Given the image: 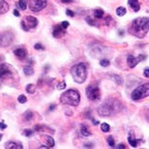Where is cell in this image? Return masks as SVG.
<instances>
[{
	"instance_id": "6da1fadb",
	"label": "cell",
	"mask_w": 149,
	"mask_h": 149,
	"mask_svg": "<svg viewBox=\"0 0 149 149\" xmlns=\"http://www.w3.org/2000/svg\"><path fill=\"white\" fill-rule=\"evenodd\" d=\"M129 31L133 36L136 38H144L149 31V17H138L134 19Z\"/></svg>"
},
{
	"instance_id": "7a4b0ae2",
	"label": "cell",
	"mask_w": 149,
	"mask_h": 149,
	"mask_svg": "<svg viewBox=\"0 0 149 149\" xmlns=\"http://www.w3.org/2000/svg\"><path fill=\"white\" fill-rule=\"evenodd\" d=\"M121 104L115 99H108L98 108V113L101 116H111L121 111Z\"/></svg>"
},
{
	"instance_id": "3957f363",
	"label": "cell",
	"mask_w": 149,
	"mask_h": 149,
	"mask_svg": "<svg viewBox=\"0 0 149 149\" xmlns=\"http://www.w3.org/2000/svg\"><path fill=\"white\" fill-rule=\"evenodd\" d=\"M80 102V95L77 90L74 89H69L64 92L60 97V103L63 105H68L72 107L79 106Z\"/></svg>"
},
{
	"instance_id": "277c9868",
	"label": "cell",
	"mask_w": 149,
	"mask_h": 149,
	"mask_svg": "<svg viewBox=\"0 0 149 149\" xmlns=\"http://www.w3.org/2000/svg\"><path fill=\"white\" fill-rule=\"evenodd\" d=\"M71 74L77 83H83L87 77V69L83 63L76 64L71 68Z\"/></svg>"
},
{
	"instance_id": "5b68a950",
	"label": "cell",
	"mask_w": 149,
	"mask_h": 149,
	"mask_svg": "<svg viewBox=\"0 0 149 149\" xmlns=\"http://www.w3.org/2000/svg\"><path fill=\"white\" fill-rule=\"evenodd\" d=\"M149 96V82L139 85L132 92V99L138 101Z\"/></svg>"
},
{
	"instance_id": "8992f818",
	"label": "cell",
	"mask_w": 149,
	"mask_h": 149,
	"mask_svg": "<svg viewBox=\"0 0 149 149\" xmlns=\"http://www.w3.org/2000/svg\"><path fill=\"white\" fill-rule=\"evenodd\" d=\"M27 4L28 8L32 12L37 13V12H40L47 7V0H27Z\"/></svg>"
},
{
	"instance_id": "52a82bcc",
	"label": "cell",
	"mask_w": 149,
	"mask_h": 149,
	"mask_svg": "<svg viewBox=\"0 0 149 149\" xmlns=\"http://www.w3.org/2000/svg\"><path fill=\"white\" fill-rule=\"evenodd\" d=\"M86 96L90 101H97L100 99L101 97V92L100 88L97 84H92L89 85L86 88Z\"/></svg>"
},
{
	"instance_id": "ba28073f",
	"label": "cell",
	"mask_w": 149,
	"mask_h": 149,
	"mask_svg": "<svg viewBox=\"0 0 149 149\" xmlns=\"http://www.w3.org/2000/svg\"><path fill=\"white\" fill-rule=\"evenodd\" d=\"M38 25V19L34 17H25L22 22V27L24 31H28L29 29H33Z\"/></svg>"
},
{
	"instance_id": "9c48e42d",
	"label": "cell",
	"mask_w": 149,
	"mask_h": 149,
	"mask_svg": "<svg viewBox=\"0 0 149 149\" xmlns=\"http://www.w3.org/2000/svg\"><path fill=\"white\" fill-rule=\"evenodd\" d=\"M14 35L11 32H4L0 34V46L1 47H8L13 43Z\"/></svg>"
},
{
	"instance_id": "30bf717a",
	"label": "cell",
	"mask_w": 149,
	"mask_h": 149,
	"mask_svg": "<svg viewBox=\"0 0 149 149\" xmlns=\"http://www.w3.org/2000/svg\"><path fill=\"white\" fill-rule=\"evenodd\" d=\"M13 76L11 68L7 64H0V79H6Z\"/></svg>"
},
{
	"instance_id": "8fae6325",
	"label": "cell",
	"mask_w": 149,
	"mask_h": 149,
	"mask_svg": "<svg viewBox=\"0 0 149 149\" xmlns=\"http://www.w3.org/2000/svg\"><path fill=\"white\" fill-rule=\"evenodd\" d=\"M143 59H145L144 55H139L138 57H135L134 55H129L127 58V62H128V65H129L130 68H135L136 65H138L141 61L143 60Z\"/></svg>"
},
{
	"instance_id": "7c38bea8",
	"label": "cell",
	"mask_w": 149,
	"mask_h": 149,
	"mask_svg": "<svg viewBox=\"0 0 149 149\" xmlns=\"http://www.w3.org/2000/svg\"><path fill=\"white\" fill-rule=\"evenodd\" d=\"M64 34H65V29L62 27L61 25H55L54 26V28H53V31H52L53 37L59 38V37L63 36Z\"/></svg>"
},
{
	"instance_id": "4fadbf2b",
	"label": "cell",
	"mask_w": 149,
	"mask_h": 149,
	"mask_svg": "<svg viewBox=\"0 0 149 149\" xmlns=\"http://www.w3.org/2000/svg\"><path fill=\"white\" fill-rule=\"evenodd\" d=\"M128 4L134 12H139L141 9V4L139 0H128Z\"/></svg>"
},
{
	"instance_id": "5bb4252c",
	"label": "cell",
	"mask_w": 149,
	"mask_h": 149,
	"mask_svg": "<svg viewBox=\"0 0 149 149\" xmlns=\"http://www.w3.org/2000/svg\"><path fill=\"white\" fill-rule=\"evenodd\" d=\"M9 9H10V7H9L8 3L5 0H0V15L7 13Z\"/></svg>"
},
{
	"instance_id": "9a60e30c",
	"label": "cell",
	"mask_w": 149,
	"mask_h": 149,
	"mask_svg": "<svg viewBox=\"0 0 149 149\" xmlns=\"http://www.w3.org/2000/svg\"><path fill=\"white\" fill-rule=\"evenodd\" d=\"M5 148H7V149H22V145L17 143V142L8 141L5 143Z\"/></svg>"
},
{
	"instance_id": "2e32d148",
	"label": "cell",
	"mask_w": 149,
	"mask_h": 149,
	"mask_svg": "<svg viewBox=\"0 0 149 149\" xmlns=\"http://www.w3.org/2000/svg\"><path fill=\"white\" fill-rule=\"evenodd\" d=\"M128 141H129V143L131 146L133 147H136L138 146V139L135 138V136H134V134L131 133L129 136H128Z\"/></svg>"
},
{
	"instance_id": "e0dca14e",
	"label": "cell",
	"mask_w": 149,
	"mask_h": 149,
	"mask_svg": "<svg viewBox=\"0 0 149 149\" xmlns=\"http://www.w3.org/2000/svg\"><path fill=\"white\" fill-rule=\"evenodd\" d=\"M15 55L17 56V57H19L20 59H22V58H24L25 56H26V52L23 49H15Z\"/></svg>"
},
{
	"instance_id": "ac0fdd59",
	"label": "cell",
	"mask_w": 149,
	"mask_h": 149,
	"mask_svg": "<svg viewBox=\"0 0 149 149\" xmlns=\"http://www.w3.org/2000/svg\"><path fill=\"white\" fill-rule=\"evenodd\" d=\"M44 139H45V141H47V145L49 148H53V147H54V141H53V139L52 138V136H44Z\"/></svg>"
},
{
	"instance_id": "d6986e66",
	"label": "cell",
	"mask_w": 149,
	"mask_h": 149,
	"mask_svg": "<svg viewBox=\"0 0 149 149\" xmlns=\"http://www.w3.org/2000/svg\"><path fill=\"white\" fill-rule=\"evenodd\" d=\"M80 134H81L82 136H89L91 135L90 131H88L87 127H86L85 125H82V126L80 127Z\"/></svg>"
},
{
	"instance_id": "ffe728a7",
	"label": "cell",
	"mask_w": 149,
	"mask_h": 149,
	"mask_svg": "<svg viewBox=\"0 0 149 149\" xmlns=\"http://www.w3.org/2000/svg\"><path fill=\"white\" fill-rule=\"evenodd\" d=\"M23 73H24L25 76H32L34 73V70L33 68H32L31 66H25L24 68H23Z\"/></svg>"
},
{
	"instance_id": "44dd1931",
	"label": "cell",
	"mask_w": 149,
	"mask_h": 149,
	"mask_svg": "<svg viewBox=\"0 0 149 149\" xmlns=\"http://www.w3.org/2000/svg\"><path fill=\"white\" fill-rule=\"evenodd\" d=\"M126 13H127V10H126V8H124V7H118L116 9V15H117L118 17H123L126 15Z\"/></svg>"
},
{
	"instance_id": "7402d4cb",
	"label": "cell",
	"mask_w": 149,
	"mask_h": 149,
	"mask_svg": "<svg viewBox=\"0 0 149 149\" xmlns=\"http://www.w3.org/2000/svg\"><path fill=\"white\" fill-rule=\"evenodd\" d=\"M94 15H95V17H97V19H102L105 13H104V11L102 9H97V10H95Z\"/></svg>"
},
{
	"instance_id": "603a6c76",
	"label": "cell",
	"mask_w": 149,
	"mask_h": 149,
	"mask_svg": "<svg viewBox=\"0 0 149 149\" xmlns=\"http://www.w3.org/2000/svg\"><path fill=\"white\" fill-rule=\"evenodd\" d=\"M35 89H36V86L34 84H32V83L26 86V91H27V93H30V94L35 93Z\"/></svg>"
},
{
	"instance_id": "cb8c5ba5",
	"label": "cell",
	"mask_w": 149,
	"mask_h": 149,
	"mask_svg": "<svg viewBox=\"0 0 149 149\" xmlns=\"http://www.w3.org/2000/svg\"><path fill=\"white\" fill-rule=\"evenodd\" d=\"M19 6L22 10H25V9L27 8V1H26V0H19Z\"/></svg>"
},
{
	"instance_id": "d4e9b609",
	"label": "cell",
	"mask_w": 149,
	"mask_h": 149,
	"mask_svg": "<svg viewBox=\"0 0 149 149\" xmlns=\"http://www.w3.org/2000/svg\"><path fill=\"white\" fill-rule=\"evenodd\" d=\"M101 130H102L104 133H108V132H109V130H111V127H109V124L103 123L101 125Z\"/></svg>"
},
{
	"instance_id": "484cf974",
	"label": "cell",
	"mask_w": 149,
	"mask_h": 149,
	"mask_svg": "<svg viewBox=\"0 0 149 149\" xmlns=\"http://www.w3.org/2000/svg\"><path fill=\"white\" fill-rule=\"evenodd\" d=\"M107 141H108L109 145L111 148H114L115 147V142H114V139H113L112 136H109V138L107 139Z\"/></svg>"
},
{
	"instance_id": "4316f807",
	"label": "cell",
	"mask_w": 149,
	"mask_h": 149,
	"mask_svg": "<svg viewBox=\"0 0 149 149\" xmlns=\"http://www.w3.org/2000/svg\"><path fill=\"white\" fill-rule=\"evenodd\" d=\"M100 64H101V66H103V67H108L109 66L111 62H109V59H102V60L100 61Z\"/></svg>"
},
{
	"instance_id": "83f0119b",
	"label": "cell",
	"mask_w": 149,
	"mask_h": 149,
	"mask_svg": "<svg viewBox=\"0 0 149 149\" xmlns=\"http://www.w3.org/2000/svg\"><path fill=\"white\" fill-rule=\"evenodd\" d=\"M66 88V82L64 81H61V82H59L58 84H57V89L58 90H63V89Z\"/></svg>"
},
{
	"instance_id": "f1b7e54d",
	"label": "cell",
	"mask_w": 149,
	"mask_h": 149,
	"mask_svg": "<svg viewBox=\"0 0 149 149\" xmlns=\"http://www.w3.org/2000/svg\"><path fill=\"white\" fill-rule=\"evenodd\" d=\"M17 100H19V102L20 104H25L26 102H27V98H26L24 95H20Z\"/></svg>"
},
{
	"instance_id": "f546056e",
	"label": "cell",
	"mask_w": 149,
	"mask_h": 149,
	"mask_svg": "<svg viewBox=\"0 0 149 149\" xmlns=\"http://www.w3.org/2000/svg\"><path fill=\"white\" fill-rule=\"evenodd\" d=\"M33 117V113H32L31 111H26L24 113V118L25 120H30V119Z\"/></svg>"
},
{
	"instance_id": "4dcf8cb0",
	"label": "cell",
	"mask_w": 149,
	"mask_h": 149,
	"mask_svg": "<svg viewBox=\"0 0 149 149\" xmlns=\"http://www.w3.org/2000/svg\"><path fill=\"white\" fill-rule=\"evenodd\" d=\"M33 131H32V130H24V133H23V134H24V136H31L32 135H33Z\"/></svg>"
},
{
	"instance_id": "1f68e13d",
	"label": "cell",
	"mask_w": 149,
	"mask_h": 149,
	"mask_svg": "<svg viewBox=\"0 0 149 149\" xmlns=\"http://www.w3.org/2000/svg\"><path fill=\"white\" fill-rule=\"evenodd\" d=\"M69 25H70V23L68 22H62V23H61V26L64 29H67L68 27H69Z\"/></svg>"
},
{
	"instance_id": "d6a6232c",
	"label": "cell",
	"mask_w": 149,
	"mask_h": 149,
	"mask_svg": "<svg viewBox=\"0 0 149 149\" xmlns=\"http://www.w3.org/2000/svg\"><path fill=\"white\" fill-rule=\"evenodd\" d=\"M34 49H44V46H42L41 44H36L34 46Z\"/></svg>"
},
{
	"instance_id": "836d02e7",
	"label": "cell",
	"mask_w": 149,
	"mask_h": 149,
	"mask_svg": "<svg viewBox=\"0 0 149 149\" xmlns=\"http://www.w3.org/2000/svg\"><path fill=\"white\" fill-rule=\"evenodd\" d=\"M143 74H144V77H149V67L145 68Z\"/></svg>"
},
{
	"instance_id": "e575fe53",
	"label": "cell",
	"mask_w": 149,
	"mask_h": 149,
	"mask_svg": "<svg viewBox=\"0 0 149 149\" xmlns=\"http://www.w3.org/2000/svg\"><path fill=\"white\" fill-rule=\"evenodd\" d=\"M66 14L68 15V16H69V17H74V12L73 11H71V10H69V9H67V10H66Z\"/></svg>"
},
{
	"instance_id": "d590c367",
	"label": "cell",
	"mask_w": 149,
	"mask_h": 149,
	"mask_svg": "<svg viewBox=\"0 0 149 149\" xmlns=\"http://www.w3.org/2000/svg\"><path fill=\"white\" fill-rule=\"evenodd\" d=\"M6 128H7V125H6L5 123H3V122H1V123H0V129L4 130V129H6Z\"/></svg>"
},
{
	"instance_id": "8d00e7d4",
	"label": "cell",
	"mask_w": 149,
	"mask_h": 149,
	"mask_svg": "<svg viewBox=\"0 0 149 149\" xmlns=\"http://www.w3.org/2000/svg\"><path fill=\"white\" fill-rule=\"evenodd\" d=\"M86 20H87V22H88L89 24H91V25H95V24H94V22H93V20H92L91 19H89V17H87V19H86Z\"/></svg>"
},
{
	"instance_id": "74e56055",
	"label": "cell",
	"mask_w": 149,
	"mask_h": 149,
	"mask_svg": "<svg viewBox=\"0 0 149 149\" xmlns=\"http://www.w3.org/2000/svg\"><path fill=\"white\" fill-rule=\"evenodd\" d=\"M14 15H15V16H16V17H19V11H17V10H15V11H14Z\"/></svg>"
},
{
	"instance_id": "f35d334b",
	"label": "cell",
	"mask_w": 149,
	"mask_h": 149,
	"mask_svg": "<svg viewBox=\"0 0 149 149\" xmlns=\"http://www.w3.org/2000/svg\"><path fill=\"white\" fill-rule=\"evenodd\" d=\"M115 148H118V149H120V148H123V149H124V148H126V147H125V145H123V144H119L118 146H116Z\"/></svg>"
},
{
	"instance_id": "ab89813d",
	"label": "cell",
	"mask_w": 149,
	"mask_h": 149,
	"mask_svg": "<svg viewBox=\"0 0 149 149\" xmlns=\"http://www.w3.org/2000/svg\"><path fill=\"white\" fill-rule=\"evenodd\" d=\"M61 2H63V3H71L73 1V0H60Z\"/></svg>"
},
{
	"instance_id": "60d3db41",
	"label": "cell",
	"mask_w": 149,
	"mask_h": 149,
	"mask_svg": "<svg viewBox=\"0 0 149 149\" xmlns=\"http://www.w3.org/2000/svg\"><path fill=\"white\" fill-rule=\"evenodd\" d=\"M146 118H147V120H148V122H149V109L147 111V113H146Z\"/></svg>"
},
{
	"instance_id": "b9f144b4",
	"label": "cell",
	"mask_w": 149,
	"mask_h": 149,
	"mask_svg": "<svg viewBox=\"0 0 149 149\" xmlns=\"http://www.w3.org/2000/svg\"><path fill=\"white\" fill-rule=\"evenodd\" d=\"M54 107H55L54 105H53V106H50V109H49L50 111H52V109H54Z\"/></svg>"
},
{
	"instance_id": "7bdbcfd3",
	"label": "cell",
	"mask_w": 149,
	"mask_h": 149,
	"mask_svg": "<svg viewBox=\"0 0 149 149\" xmlns=\"http://www.w3.org/2000/svg\"><path fill=\"white\" fill-rule=\"evenodd\" d=\"M1 138H2V134H0V139H1Z\"/></svg>"
}]
</instances>
